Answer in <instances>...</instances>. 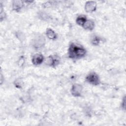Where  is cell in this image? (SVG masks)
I'll return each instance as SVG.
<instances>
[{
	"instance_id": "6da1fadb",
	"label": "cell",
	"mask_w": 126,
	"mask_h": 126,
	"mask_svg": "<svg viewBox=\"0 0 126 126\" xmlns=\"http://www.w3.org/2000/svg\"><path fill=\"white\" fill-rule=\"evenodd\" d=\"M86 53V50L82 46L71 43L68 49V55L71 59H78L83 57Z\"/></svg>"
},
{
	"instance_id": "7a4b0ae2",
	"label": "cell",
	"mask_w": 126,
	"mask_h": 126,
	"mask_svg": "<svg viewBox=\"0 0 126 126\" xmlns=\"http://www.w3.org/2000/svg\"><path fill=\"white\" fill-rule=\"evenodd\" d=\"M87 82L94 85H97L100 83L98 76L94 72L91 73L86 78Z\"/></svg>"
},
{
	"instance_id": "3957f363",
	"label": "cell",
	"mask_w": 126,
	"mask_h": 126,
	"mask_svg": "<svg viewBox=\"0 0 126 126\" xmlns=\"http://www.w3.org/2000/svg\"><path fill=\"white\" fill-rule=\"evenodd\" d=\"M82 91V87L81 85L75 84H74L71 89V94L74 96H80Z\"/></svg>"
},
{
	"instance_id": "277c9868",
	"label": "cell",
	"mask_w": 126,
	"mask_h": 126,
	"mask_svg": "<svg viewBox=\"0 0 126 126\" xmlns=\"http://www.w3.org/2000/svg\"><path fill=\"white\" fill-rule=\"evenodd\" d=\"M59 63L60 60L57 56H50L48 57L46 61L47 64L53 66H56Z\"/></svg>"
},
{
	"instance_id": "5b68a950",
	"label": "cell",
	"mask_w": 126,
	"mask_h": 126,
	"mask_svg": "<svg viewBox=\"0 0 126 126\" xmlns=\"http://www.w3.org/2000/svg\"><path fill=\"white\" fill-rule=\"evenodd\" d=\"M96 7V3L94 1H88L85 5V10L87 12H92L94 11Z\"/></svg>"
},
{
	"instance_id": "8992f818",
	"label": "cell",
	"mask_w": 126,
	"mask_h": 126,
	"mask_svg": "<svg viewBox=\"0 0 126 126\" xmlns=\"http://www.w3.org/2000/svg\"><path fill=\"white\" fill-rule=\"evenodd\" d=\"M44 60V57L41 54H36L33 56L32 59V63L34 65L41 64Z\"/></svg>"
},
{
	"instance_id": "52a82bcc",
	"label": "cell",
	"mask_w": 126,
	"mask_h": 126,
	"mask_svg": "<svg viewBox=\"0 0 126 126\" xmlns=\"http://www.w3.org/2000/svg\"><path fill=\"white\" fill-rule=\"evenodd\" d=\"M23 6V1L22 0H14L13 1V9L17 12L19 11Z\"/></svg>"
},
{
	"instance_id": "ba28073f",
	"label": "cell",
	"mask_w": 126,
	"mask_h": 126,
	"mask_svg": "<svg viewBox=\"0 0 126 126\" xmlns=\"http://www.w3.org/2000/svg\"><path fill=\"white\" fill-rule=\"evenodd\" d=\"M82 27L86 30L91 31L94 29V23L92 20H86Z\"/></svg>"
},
{
	"instance_id": "9c48e42d",
	"label": "cell",
	"mask_w": 126,
	"mask_h": 126,
	"mask_svg": "<svg viewBox=\"0 0 126 126\" xmlns=\"http://www.w3.org/2000/svg\"><path fill=\"white\" fill-rule=\"evenodd\" d=\"M86 17L84 15H80L79 16L77 19H76V23L80 25V26H83V24L85 23V22L86 21Z\"/></svg>"
},
{
	"instance_id": "30bf717a",
	"label": "cell",
	"mask_w": 126,
	"mask_h": 126,
	"mask_svg": "<svg viewBox=\"0 0 126 126\" xmlns=\"http://www.w3.org/2000/svg\"><path fill=\"white\" fill-rule=\"evenodd\" d=\"M46 34L48 37V38L51 39H54L56 37V34L55 32L50 29H48L47 30Z\"/></svg>"
},
{
	"instance_id": "8fae6325",
	"label": "cell",
	"mask_w": 126,
	"mask_h": 126,
	"mask_svg": "<svg viewBox=\"0 0 126 126\" xmlns=\"http://www.w3.org/2000/svg\"><path fill=\"white\" fill-rule=\"evenodd\" d=\"M100 41V39L98 36L94 37L92 40V43L94 45H97L99 43Z\"/></svg>"
},
{
	"instance_id": "7c38bea8",
	"label": "cell",
	"mask_w": 126,
	"mask_h": 126,
	"mask_svg": "<svg viewBox=\"0 0 126 126\" xmlns=\"http://www.w3.org/2000/svg\"><path fill=\"white\" fill-rule=\"evenodd\" d=\"M51 2H46L43 4V6L44 7H49L51 6Z\"/></svg>"
},
{
	"instance_id": "4fadbf2b",
	"label": "cell",
	"mask_w": 126,
	"mask_h": 126,
	"mask_svg": "<svg viewBox=\"0 0 126 126\" xmlns=\"http://www.w3.org/2000/svg\"><path fill=\"white\" fill-rule=\"evenodd\" d=\"M125 97L124 98V99H123V101L122 102V107L125 109Z\"/></svg>"
}]
</instances>
